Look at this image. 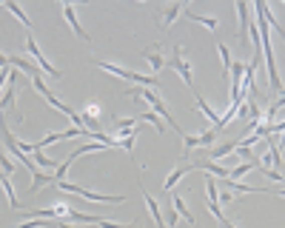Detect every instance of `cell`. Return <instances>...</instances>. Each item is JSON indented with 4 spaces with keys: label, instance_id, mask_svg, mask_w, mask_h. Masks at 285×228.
Segmentation results:
<instances>
[{
    "label": "cell",
    "instance_id": "obj_7",
    "mask_svg": "<svg viewBox=\"0 0 285 228\" xmlns=\"http://www.w3.org/2000/svg\"><path fill=\"white\" fill-rule=\"evenodd\" d=\"M63 18H66V23L71 26V32H74V35L80 37V40H86V43H89L91 37H89V32L80 26V20H77V9H74L71 3H63Z\"/></svg>",
    "mask_w": 285,
    "mask_h": 228
},
{
    "label": "cell",
    "instance_id": "obj_19",
    "mask_svg": "<svg viewBox=\"0 0 285 228\" xmlns=\"http://www.w3.org/2000/svg\"><path fill=\"white\" fill-rule=\"evenodd\" d=\"M3 9H6V12H12V15H15V18H18V20H20V23H23L26 29L32 26V20H29V15H26L23 9H20V6L15 3V0H6V3H3Z\"/></svg>",
    "mask_w": 285,
    "mask_h": 228
},
{
    "label": "cell",
    "instance_id": "obj_34",
    "mask_svg": "<svg viewBox=\"0 0 285 228\" xmlns=\"http://www.w3.org/2000/svg\"><path fill=\"white\" fill-rule=\"evenodd\" d=\"M18 228H23V225H18Z\"/></svg>",
    "mask_w": 285,
    "mask_h": 228
},
{
    "label": "cell",
    "instance_id": "obj_8",
    "mask_svg": "<svg viewBox=\"0 0 285 228\" xmlns=\"http://www.w3.org/2000/svg\"><path fill=\"white\" fill-rule=\"evenodd\" d=\"M186 9H188L186 3H171V6L160 9V23H163V29H171V26H174V20H177Z\"/></svg>",
    "mask_w": 285,
    "mask_h": 228
},
{
    "label": "cell",
    "instance_id": "obj_5",
    "mask_svg": "<svg viewBox=\"0 0 285 228\" xmlns=\"http://www.w3.org/2000/svg\"><path fill=\"white\" fill-rule=\"evenodd\" d=\"M171 66H174V71L183 77V83H186L191 91H197V88H194V77H191V66L183 60V46H174V49H171Z\"/></svg>",
    "mask_w": 285,
    "mask_h": 228
},
{
    "label": "cell",
    "instance_id": "obj_9",
    "mask_svg": "<svg viewBox=\"0 0 285 228\" xmlns=\"http://www.w3.org/2000/svg\"><path fill=\"white\" fill-rule=\"evenodd\" d=\"M140 191H143V200H146V205H149V214H152L154 217V222H157V228H169L166 225V214H163L160 211V205H157V202H154V197L149 191H146V185L140 183Z\"/></svg>",
    "mask_w": 285,
    "mask_h": 228
},
{
    "label": "cell",
    "instance_id": "obj_28",
    "mask_svg": "<svg viewBox=\"0 0 285 228\" xmlns=\"http://www.w3.org/2000/svg\"><path fill=\"white\" fill-rule=\"evenodd\" d=\"M177 217H180V214H177V208H169V211H166V225H169V228H174V225H177Z\"/></svg>",
    "mask_w": 285,
    "mask_h": 228
},
{
    "label": "cell",
    "instance_id": "obj_30",
    "mask_svg": "<svg viewBox=\"0 0 285 228\" xmlns=\"http://www.w3.org/2000/svg\"><path fill=\"white\" fill-rule=\"evenodd\" d=\"M97 228H123V222H111V219H100Z\"/></svg>",
    "mask_w": 285,
    "mask_h": 228
},
{
    "label": "cell",
    "instance_id": "obj_12",
    "mask_svg": "<svg viewBox=\"0 0 285 228\" xmlns=\"http://www.w3.org/2000/svg\"><path fill=\"white\" fill-rule=\"evenodd\" d=\"M191 168H194L191 163H183V166H177V168H174V171H171L169 177H166V183H163V188H166V191L171 194V191H174V185H177L180 180H183V177H186L188 171H191Z\"/></svg>",
    "mask_w": 285,
    "mask_h": 228
},
{
    "label": "cell",
    "instance_id": "obj_32",
    "mask_svg": "<svg viewBox=\"0 0 285 228\" xmlns=\"http://www.w3.org/2000/svg\"><path fill=\"white\" fill-rule=\"evenodd\" d=\"M57 228H74L71 222H66V219H57Z\"/></svg>",
    "mask_w": 285,
    "mask_h": 228
},
{
    "label": "cell",
    "instance_id": "obj_15",
    "mask_svg": "<svg viewBox=\"0 0 285 228\" xmlns=\"http://www.w3.org/2000/svg\"><path fill=\"white\" fill-rule=\"evenodd\" d=\"M194 168H205L211 177H220V180H228V177H231V168L220 166V163H200V166L194 163Z\"/></svg>",
    "mask_w": 285,
    "mask_h": 228
},
{
    "label": "cell",
    "instance_id": "obj_16",
    "mask_svg": "<svg viewBox=\"0 0 285 228\" xmlns=\"http://www.w3.org/2000/svg\"><path fill=\"white\" fill-rule=\"evenodd\" d=\"M194 100H197V105H200V111H203L205 117H208V123H211V126H217V123H220V117H217V111H214L211 105L205 103V97L200 94V91H194Z\"/></svg>",
    "mask_w": 285,
    "mask_h": 228
},
{
    "label": "cell",
    "instance_id": "obj_6",
    "mask_svg": "<svg viewBox=\"0 0 285 228\" xmlns=\"http://www.w3.org/2000/svg\"><path fill=\"white\" fill-rule=\"evenodd\" d=\"M26 52L32 54V57H35V63L40 66V71H43V74H49V77H63L60 71L54 69L52 63H49V60L43 57V54H40V49H37V43H35V37H32V35H26Z\"/></svg>",
    "mask_w": 285,
    "mask_h": 228
},
{
    "label": "cell",
    "instance_id": "obj_1",
    "mask_svg": "<svg viewBox=\"0 0 285 228\" xmlns=\"http://www.w3.org/2000/svg\"><path fill=\"white\" fill-rule=\"evenodd\" d=\"M259 15V12H257ZM259 26V37H262V52H265V66H268V86L271 91H285L282 80H279V69H276V60H274V49H271V23H268L262 15L257 20Z\"/></svg>",
    "mask_w": 285,
    "mask_h": 228
},
{
    "label": "cell",
    "instance_id": "obj_21",
    "mask_svg": "<svg viewBox=\"0 0 285 228\" xmlns=\"http://www.w3.org/2000/svg\"><path fill=\"white\" fill-rule=\"evenodd\" d=\"M217 52H220V60H223V74H231V66H234V57L228 52L225 43H217Z\"/></svg>",
    "mask_w": 285,
    "mask_h": 228
},
{
    "label": "cell",
    "instance_id": "obj_14",
    "mask_svg": "<svg viewBox=\"0 0 285 228\" xmlns=\"http://www.w3.org/2000/svg\"><path fill=\"white\" fill-rule=\"evenodd\" d=\"M94 66H100L103 71H111V74H117L120 80H128V83H131V74H134L131 69H120V66H114V63H106V60H94Z\"/></svg>",
    "mask_w": 285,
    "mask_h": 228
},
{
    "label": "cell",
    "instance_id": "obj_11",
    "mask_svg": "<svg viewBox=\"0 0 285 228\" xmlns=\"http://www.w3.org/2000/svg\"><path fill=\"white\" fill-rule=\"evenodd\" d=\"M143 57L149 60V71H152V74H157V71L166 69V57H163V49H160V46H154L152 52H143Z\"/></svg>",
    "mask_w": 285,
    "mask_h": 228
},
{
    "label": "cell",
    "instance_id": "obj_17",
    "mask_svg": "<svg viewBox=\"0 0 285 228\" xmlns=\"http://www.w3.org/2000/svg\"><path fill=\"white\" fill-rule=\"evenodd\" d=\"M279 108H285V94H279L274 103H268L265 114H262V120H265L268 126H274V117H276V111H279Z\"/></svg>",
    "mask_w": 285,
    "mask_h": 228
},
{
    "label": "cell",
    "instance_id": "obj_2",
    "mask_svg": "<svg viewBox=\"0 0 285 228\" xmlns=\"http://www.w3.org/2000/svg\"><path fill=\"white\" fill-rule=\"evenodd\" d=\"M57 188H63V191H71L77 194V197H86L89 202H123L125 197H120V194H97V191H89V188H83V185L77 183H66V180H57Z\"/></svg>",
    "mask_w": 285,
    "mask_h": 228
},
{
    "label": "cell",
    "instance_id": "obj_25",
    "mask_svg": "<svg viewBox=\"0 0 285 228\" xmlns=\"http://www.w3.org/2000/svg\"><path fill=\"white\" fill-rule=\"evenodd\" d=\"M3 188H6V194H9V202H12V208H20V200H18V194H15V188H12V180L6 174H3Z\"/></svg>",
    "mask_w": 285,
    "mask_h": 228
},
{
    "label": "cell",
    "instance_id": "obj_26",
    "mask_svg": "<svg viewBox=\"0 0 285 228\" xmlns=\"http://www.w3.org/2000/svg\"><path fill=\"white\" fill-rule=\"evenodd\" d=\"M237 154H240L245 163H257V157H254V151H251L248 146H237Z\"/></svg>",
    "mask_w": 285,
    "mask_h": 228
},
{
    "label": "cell",
    "instance_id": "obj_20",
    "mask_svg": "<svg viewBox=\"0 0 285 228\" xmlns=\"http://www.w3.org/2000/svg\"><path fill=\"white\" fill-rule=\"evenodd\" d=\"M186 15H188L191 20H194V23H203V26L208 29V32H217V29H220V23H217L214 18H205V15H197L194 9H186Z\"/></svg>",
    "mask_w": 285,
    "mask_h": 228
},
{
    "label": "cell",
    "instance_id": "obj_10",
    "mask_svg": "<svg viewBox=\"0 0 285 228\" xmlns=\"http://www.w3.org/2000/svg\"><path fill=\"white\" fill-rule=\"evenodd\" d=\"M248 12H251L248 3H240V0H237V15H240V29H237V37H240V43L245 40V37H248V26H251Z\"/></svg>",
    "mask_w": 285,
    "mask_h": 228
},
{
    "label": "cell",
    "instance_id": "obj_24",
    "mask_svg": "<svg viewBox=\"0 0 285 228\" xmlns=\"http://www.w3.org/2000/svg\"><path fill=\"white\" fill-rule=\"evenodd\" d=\"M46 183H54V174H37L35 180H32V185H29V191L35 194V191H40Z\"/></svg>",
    "mask_w": 285,
    "mask_h": 228
},
{
    "label": "cell",
    "instance_id": "obj_27",
    "mask_svg": "<svg viewBox=\"0 0 285 228\" xmlns=\"http://www.w3.org/2000/svg\"><path fill=\"white\" fill-rule=\"evenodd\" d=\"M69 166H71V160H63L60 166H57V171H54V183H57V180H63V177H66V171H69Z\"/></svg>",
    "mask_w": 285,
    "mask_h": 228
},
{
    "label": "cell",
    "instance_id": "obj_35",
    "mask_svg": "<svg viewBox=\"0 0 285 228\" xmlns=\"http://www.w3.org/2000/svg\"><path fill=\"white\" fill-rule=\"evenodd\" d=\"M282 160H285V157H282Z\"/></svg>",
    "mask_w": 285,
    "mask_h": 228
},
{
    "label": "cell",
    "instance_id": "obj_13",
    "mask_svg": "<svg viewBox=\"0 0 285 228\" xmlns=\"http://www.w3.org/2000/svg\"><path fill=\"white\" fill-rule=\"evenodd\" d=\"M237 146H240V140H228V143H220V146H214L211 151H208V160H223V157H228V154H234L237 151Z\"/></svg>",
    "mask_w": 285,
    "mask_h": 228
},
{
    "label": "cell",
    "instance_id": "obj_29",
    "mask_svg": "<svg viewBox=\"0 0 285 228\" xmlns=\"http://www.w3.org/2000/svg\"><path fill=\"white\" fill-rule=\"evenodd\" d=\"M0 166H3V174H6V177L15 174V163H12L9 157H0Z\"/></svg>",
    "mask_w": 285,
    "mask_h": 228
},
{
    "label": "cell",
    "instance_id": "obj_33",
    "mask_svg": "<svg viewBox=\"0 0 285 228\" xmlns=\"http://www.w3.org/2000/svg\"><path fill=\"white\" fill-rule=\"evenodd\" d=\"M276 143H279V146H285V132H282V137H279V140H276Z\"/></svg>",
    "mask_w": 285,
    "mask_h": 228
},
{
    "label": "cell",
    "instance_id": "obj_23",
    "mask_svg": "<svg viewBox=\"0 0 285 228\" xmlns=\"http://www.w3.org/2000/svg\"><path fill=\"white\" fill-rule=\"evenodd\" d=\"M254 168H259V160L257 163H242V166L231 168V177H228V180H240V177H245L248 171H254Z\"/></svg>",
    "mask_w": 285,
    "mask_h": 228
},
{
    "label": "cell",
    "instance_id": "obj_22",
    "mask_svg": "<svg viewBox=\"0 0 285 228\" xmlns=\"http://www.w3.org/2000/svg\"><path fill=\"white\" fill-rule=\"evenodd\" d=\"M15 86H18V71L12 69V80L6 83V94H3V105H15Z\"/></svg>",
    "mask_w": 285,
    "mask_h": 228
},
{
    "label": "cell",
    "instance_id": "obj_31",
    "mask_svg": "<svg viewBox=\"0 0 285 228\" xmlns=\"http://www.w3.org/2000/svg\"><path fill=\"white\" fill-rule=\"evenodd\" d=\"M220 202H223V205L234 202V191H223V194H220Z\"/></svg>",
    "mask_w": 285,
    "mask_h": 228
},
{
    "label": "cell",
    "instance_id": "obj_3",
    "mask_svg": "<svg viewBox=\"0 0 285 228\" xmlns=\"http://www.w3.org/2000/svg\"><path fill=\"white\" fill-rule=\"evenodd\" d=\"M3 146H6V149L12 151V157H15V160H20V163H23V166H26V168H29V171H32L35 177L40 174V171L35 168V160H29V154H26V151H23V149L18 146V137H15V134L9 132V126H3Z\"/></svg>",
    "mask_w": 285,
    "mask_h": 228
},
{
    "label": "cell",
    "instance_id": "obj_18",
    "mask_svg": "<svg viewBox=\"0 0 285 228\" xmlns=\"http://www.w3.org/2000/svg\"><path fill=\"white\" fill-rule=\"evenodd\" d=\"M171 202H174V208H177V214H180V217H186L188 222H191V225H194V222H197V217H194V214H191V211H188L186 200H183V197H180V194H171Z\"/></svg>",
    "mask_w": 285,
    "mask_h": 228
},
{
    "label": "cell",
    "instance_id": "obj_4",
    "mask_svg": "<svg viewBox=\"0 0 285 228\" xmlns=\"http://www.w3.org/2000/svg\"><path fill=\"white\" fill-rule=\"evenodd\" d=\"M217 129H208V132H203V134H197V137H183V154H180V160H188V154H191V149H197V146H214V140H217Z\"/></svg>",
    "mask_w": 285,
    "mask_h": 228
}]
</instances>
